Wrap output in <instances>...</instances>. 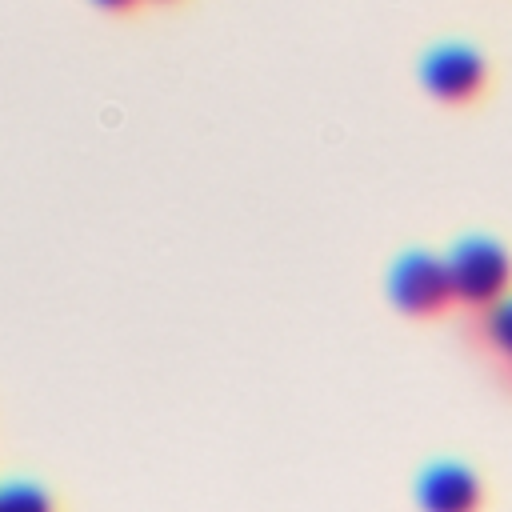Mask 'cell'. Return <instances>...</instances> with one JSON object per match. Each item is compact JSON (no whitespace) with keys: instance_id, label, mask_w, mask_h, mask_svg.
Segmentation results:
<instances>
[{"instance_id":"obj_1","label":"cell","mask_w":512,"mask_h":512,"mask_svg":"<svg viewBox=\"0 0 512 512\" xmlns=\"http://www.w3.org/2000/svg\"><path fill=\"white\" fill-rule=\"evenodd\" d=\"M444 268H448L452 300H464L472 308H492L512 288V256L496 240H484V236L460 240L448 252Z\"/></svg>"},{"instance_id":"obj_2","label":"cell","mask_w":512,"mask_h":512,"mask_svg":"<svg viewBox=\"0 0 512 512\" xmlns=\"http://www.w3.org/2000/svg\"><path fill=\"white\" fill-rule=\"evenodd\" d=\"M388 296L408 316H432V312H440L452 300V284H448L444 260H436L428 252L400 256L392 264V276H388Z\"/></svg>"},{"instance_id":"obj_3","label":"cell","mask_w":512,"mask_h":512,"mask_svg":"<svg viewBox=\"0 0 512 512\" xmlns=\"http://www.w3.org/2000/svg\"><path fill=\"white\" fill-rule=\"evenodd\" d=\"M484 60L464 48V44H440L424 56L420 64V80L432 96L448 100V104H460V100H472L480 88H484Z\"/></svg>"},{"instance_id":"obj_4","label":"cell","mask_w":512,"mask_h":512,"mask_svg":"<svg viewBox=\"0 0 512 512\" xmlns=\"http://www.w3.org/2000/svg\"><path fill=\"white\" fill-rule=\"evenodd\" d=\"M420 508L424 512H476L480 508V480L464 464H432L420 476Z\"/></svg>"},{"instance_id":"obj_5","label":"cell","mask_w":512,"mask_h":512,"mask_svg":"<svg viewBox=\"0 0 512 512\" xmlns=\"http://www.w3.org/2000/svg\"><path fill=\"white\" fill-rule=\"evenodd\" d=\"M0 512H52V500L36 484H4Z\"/></svg>"},{"instance_id":"obj_6","label":"cell","mask_w":512,"mask_h":512,"mask_svg":"<svg viewBox=\"0 0 512 512\" xmlns=\"http://www.w3.org/2000/svg\"><path fill=\"white\" fill-rule=\"evenodd\" d=\"M484 332H488V340H492L504 356H512V296H504L500 304L488 308V316H484Z\"/></svg>"},{"instance_id":"obj_7","label":"cell","mask_w":512,"mask_h":512,"mask_svg":"<svg viewBox=\"0 0 512 512\" xmlns=\"http://www.w3.org/2000/svg\"><path fill=\"white\" fill-rule=\"evenodd\" d=\"M96 4H100V8H116V12H120V8H132L136 0H96Z\"/></svg>"}]
</instances>
